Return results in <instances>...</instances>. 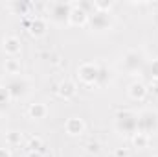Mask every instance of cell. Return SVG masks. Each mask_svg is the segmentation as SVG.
I'll list each match as a JSON object with an SVG mask.
<instances>
[{
	"mask_svg": "<svg viewBox=\"0 0 158 157\" xmlns=\"http://www.w3.org/2000/svg\"><path fill=\"white\" fill-rule=\"evenodd\" d=\"M116 129L123 135L138 133V115L131 109H119L116 113Z\"/></svg>",
	"mask_w": 158,
	"mask_h": 157,
	"instance_id": "cell-1",
	"label": "cell"
},
{
	"mask_svg": "<svg viewBox=\"0 0 158 157\" xmlns=\"http://www.w3.org/2000/svg\"><path fill=\"white\" fill-rule=\"evenodd\" d=\"M46 7H48V17L52 19V22L63 26V24H68L70 11H72L74 4H70V2H50Z\"/></svg>",
	"mask_w": 158,
	"mask_h": 157,
	"instance_id": "cell-2",
	"label": "cell"
},
{
	"mask_svg": "<svg viewBox=\"0 0 158 157\" xmlns=\"http://www.w3.org/2000/svg\"><path fill=\"white\" fill-rule=\"evenodd\" d=\"M88 28L92 30V32H96V34H103V32H109L110 28H112V24H114V19H112V15L110 13H103V11H92L90 15H88Z\"/></svg>",
	"mask_w": 158,
	"mask_h": 157,
	"instance_id": "cell-3",
	"label": "cell"
},
{
	"mask_svg": "<svg viewBox=\"0 0 158 157\" xmlns=\"http://www.w3.org/2000/svg\"><path fill=\"white\" fill-rule=\"evenodd\" d=\"M143 65H145V57L140 50H129L121 57V69L129 74H134V72L142 70Z\"/></svg>",
	"mask_w": 158,
	"mask_h": 157,
	"instance_id": "cell-4",
	"label": "cell"
},
{
	"mask_svg": "<svg viewBox=\"0 0 158 157\" xmlns=\"http://www.w3.org/2000/svg\"><path fill=\"white\" fill-rule=\"evenodd\" d=\"M158 131V115L151 109H145L138 115V133L145 135H155Z\"/></svg>",
	"mask_w": 158,
	"mask_h": 157,
	"instance_id": "cell-5",
	"label": "cell"
},
{
	"mask_svg": "<svg viewBox=\"0 0 158 157\" xmlns=\"http://www.w3.org/2000/svg\"><path fill=\"white\" fill-rule=\"evenodd\" d=\"M4 87L9 91L11 100H20V98H24V96L28 94V91H30L28 79L24 78V76H20V74H19V76H11Z\"/></svg>",
	"mask_w": 158,
	"mask_h": 157,
	"instance_id": "cell-6",
	"label": "cell"
},
{
	"mask_svg": "<svg viewBox=\"0 0 158 157\" xmlns=\"http://www.w3.org/2000/svg\"><path fill=\"white\" fill-rule=\"evenodd\" d=\"M98 74H99V65H96V63H83V65H79V69H77L79 79L85 85H90V87L96 85Z\"/></svg>",
	"mask_w": 158,
	"mask_h": 157,
	"instance_id": "cell-7",
	"label": "cell"
},
{
	"mask_svg": "<svg viewBox=\"0 0 158 157\" xmlns=\"http://www.w3.org/2000/svg\"><path fill=\"white\" fill-rule=\"evenodd\" d=\"M76 92H77V85H76L72 79H64V81H61L59 87H57V94H59L61 98H64V100L74 98Z\"/></svg>",
	"mask_w": 158,
	"mask_h": 157,
	"instance_id": "cell-8",
	"label": "cell"
},
{
	"mask_svg": "<svg viewBox=\"0 0 158 157\" xmlns=\"http://www.w3.org/2000/svg\"><path fill=\"white\" fill-rule=\"evenodd\" d=\"M64 129L72 137L81 135V133H85V122H83V118H79V117H70L66 120V124H64Z\"/></svg>",
	"mask_w": 158,
	"mask_h": 157,
	"instance_id": "cell-9",
	"label": "cell"
},
{
	"mask_svg": "<svg viewBox=\"0 0 158 157\" xmlns=\"http://www.w3.org/2000/svg\"><path fill=\"white\" fill-rule=\"evenodd\" d=\"M2 46H4V52L11 57H15L17 54H20V39L15 37V35H7L2 41Z\"/></svg>",
	"mask_w": 158,
	"mask_h": 157,
	"instance_id": "cell-10",
	"label": "cell"
},
{
	"mask_svg": "<svg viewBox=\"0 0 158 157\" xmlns=\"http://www.w3.org/2000/svg\"><path fill=\"white\" fill-rule=\"evenodd\" d=\"M86 22H88V13L83 11V9L77 7V6H74L72 11H70L68 24H72V26H83V24H86Z\"/></svg>",
	"mask_w": 158,
	"mask_h": 157,
	"instance_id": "cell-11",
	"label": "cell"
},
{
	"mask_svg": "<svg viewBox=\"0 0 158 157\" xmlns=\"http://www.w3.org/2000/svg\"><path fill=\"white\" fill-rule=\"evenodd\" d=\"M46 30H48L46 20H44L42 17H33L28 32H30V35H33V37H40V35H44V34H46Z\"/></svg>",
	"mask_w": 158,
	"mask_h": 157,
	"instance_id": "cell-12",
	"label": "cell"
},
{
	"mask_svg": "<svg viewBox=\"0 0 158 157\" xmlns=\"http://www.w3.org/2000/svg\"><path fill=\"white\" fill-rule=\"evenodd\" d=\"M147 92H149V89H147L145 83H142V81H134V83H131V87H129V96H131L132 100H143V98L147 96Z\"/></svg>",
	"mask_w": 158,
	"mask_h": 157,
	"instance_id": "cell-13",
	"label": "cell"
},
{
	"mask_svg": "<svg viewBox=\"0 0 158 157\" xmlns=\"http://www.w3.org/2000/svg\"><path fill=\"white\" fill-rule=\"evenodd\" d=\"M28 115L31 118H35V120H40V118H44L48 115V107L44 104H31L30 109H28Z\"/></svg>",
	"mask_w": 158,
	"mask_h": 157,
	"instance_id": "cell-14",
	"label": "cell"
},
{
	"mask_svg": "<svg viewBox=\"0 0 158 157\" xmlns=\"http://www.w3.org/2000/svg\"><path fill=\"white\" fill-rule=\"evenodd\" d=\"M33 7V4L31 2H26V0H17V2H11V9L17 13V15H22V17H26L28 15V11Z\"/></svg>",
	"mask_w": 158,
	"mask_h": 157,
	"instance_id": "cell-15",
	"label": "cell"
},
{
	"mask_svg": "<svg viewBox=\"0 0 158 157\" xmlns=\"http://www.w3.org/2000/svg\"><path fill=\"white\" fill-rule=\"evenodd\" d=\"M4 69H6L7 74L19 76V74H20V61L15 59V57H9V59H6V63H4Z\"/></svg>",
	"mask_w": 158,
	"mask_h": 157,
	"instance_id": "cell-16",
	"label": "cell"
},
{
	"mask_svg": "<svg viewBox=\"0 0 158 157\" xmlns=\"http://www.w3.org/2000/svg\"><path fill=\"white\" fill-rule=\"evenodd\" d=\"M151 142V137L145 135V133H134L132 135V144L138 148V150H145Z\"/></svg>",
	"mask_w": 158,
	"mask_h": 157,
	"instance_id": "cell-17",
	"label": "cell"
},
{
	"mask_svg": "<svg viewBox=\"0 0 158 157\" xmlns=\"http://www.w3.org/2000/svg\"><path fill=\"white\" fill-rule=\"evenodd\" d=\"M28 150H30V152H40V154H46V144L42 142L40 137H31L30 142H28Z\"/></svg>",
	"mask_w": 158,
	"mask_h": 157,
	"instance_id": "cell-18",
	"label": "cell"
},
{
	"mask_svg": "<svg viewBox=\"0 0 158 157\" xmlns=\"http://www.w3.org/2000/svg\"><path fill=\"white\" fill-rule=\"evenodd\" d=\"M109 79H110V70L107 69V67H99V74H98V81H96V87H103V85H107L109 83Z\"/></svg>",
	"mask_w": 158,
	"mask_h": 157,
	"instance_id": "cell-19",
	"label": "cell"
},
{
	"mask_svg": "<svg viewBox=\"0 0 158 157\" xmlns=\"http://www.w3.org/2000/svg\"><path fill=\"white\" fill-rule=\"evenodd\" d=\"M94 2V9L96 11H103V13H109L114 6L112 0H92Z\"/></svg>",
	"mask_w": 158,
	"mask_h": 157,
	"instance_id": "cell-20",
	"label": "cell"
},
{
	"mask_svg": "<svg viewBox=\"0 0 158 157\" xmlns=\"http://www.w3.org/2000/svg\"><path fill=\"white\" fill-rule=\"evenodd\" d=\"M6 141H7L9 146H17V144H20V141H22V133H20V131H7V133H6Z\"/></svg>",
	"mask_w": 158,
	"mask_h": 157,
	"instance_id": "cell-21",
	"label": "cell"
},
{
	"mask_svg": "<svg viewBox=\"0 0 158 157\" xmlns=\"http://www.w3.org/2000/svg\"><path fill=\"white\" fill-rule=\"evenodd\" d=\"M9 102H11V94H9V91H7L6 87H0V111L6 109V107L9 105Z\"/></svg>",
	"mask_w": 158,
	"mask_h": 157,
	"instance_id": "cell-22",
	"label": "cell"
},
{
	"mask_svg": "<svg viewBox=\"0 0 158 157\" xmlns=\"http://www.w3.org/2000/svg\"><path fill=\"white\" fill-rule=\"evenodd\" d=\"M149 74H151V78L155 81H158V57L149 63Z\"/></svg>",
	"mask_w": 158,
	"mask_h": 157,
	"instance_id": "cell-23",
	"label": "cell"
},
{
	"mask_svg": "<svg viewBox=\"0 0 158 157\" xmlns=\"http://www.w3.org/2000/svg\"><path fill=\"white\" fill-rule=\"evenodd\" d=\"M86 152L88 154H98L99 152V142H88V146H86Z\"/></svg>",
	"mask_w": 158,
	"mask_h": 157,
	"instance_id": "cell-24",
	"label": "cell"
},
{
	"mask_svg": "<svg viewBox=\"0 0 158 157\" xmlns=\"http://www.w3.org/2000/svg\"><path fill=\"white\" fill-rule=\"evenodd\" d=\"M114 157H129V150L127 148H116L114 150Z\"/></svg>",
	"mask_w": 158,
	"mask_h": 157,
	"instance_id": "cell-25",
	"label": "cell"
},
{
	"mask_svg": "<svg viewBox=\"0 0 158 157\" xmlns=\"http://www.w3.org/2000/svg\"><path fill=\"white\" fill-rule=\"evenodd\" d=\"M0 157H11L9 148H0Z\"/></svg>",
	"mask_w": 158,
	"mask_h": 157,
	"instance_id": "cell-26",
	"label": "cell"
},
{
	"mask_svg": "<svg viewBox=\"0 0 158 157\" xmlns=\"http://www.w3.org/2000/svg\"><path fill=\"white\" fill-rule=\"evenodd\" d=\"M30 24H31V19H30V17H24V19H22V26L30 30Z\"/></svg>",
	"mask_w": 158,
	"mask_h": 157,
	"instance_id": "cell-27",
	"label": "cell"
},
{
	"mask_svg": "<svg viewBox=\"0 0 158 157\" xmlns=\"http://www.w3.org/2000/svg\"><path fill=\"white\" fill-rule=\"evenodd\" d=\"M151 91H153V94H156L158 96V81L153 79V85H151Z\"/></svg>",
	"mask_w": 158,
	"mask_h": 157,
	"instance_id": "cell-28",
	"label": "cell"
},
{
	"mask_svg": "<svg viewBox=\"0 0 158 157\" xmlns=\"http://www.w3.org/2000/svg\"><path fill=\"white\" fill-rule=\"evenodd\" d=\"M26 157H44V154H40V152H28Z\"/></svg>",
	"mask_w": 158,
	"mask_h": 157,
	"instance_id": "cell-29",
	"label": "cell"
},
{
	"mask_svg": "<svg viewBox=\"0 0 158 157\" xmlns=\"http://www.w3.org/2000/svg\"><path fill=\"white\" fill-rule=\"evenodd\" d=\"M0 128H2V122H0Z\"/></svg>",
	"mask_w": 158,
	"mask_h": 157,
	"instance_id": "cell-30",
	"label": "cell"
},
{
	"mask_svg": "<svg viewBox=\"0 0 158 157\" xmlns=\"http://www.w3.org/2000/svg\"><path fill=\"white\" fill-rule=\"evenodd\" d=\"M155 157H158V155H155Z\"/></svg>",
	"mask_w": 158,
	"mask_h": 157,
	"instance_id": "cell-31",
	"label": "cell"
}]
</instances>
